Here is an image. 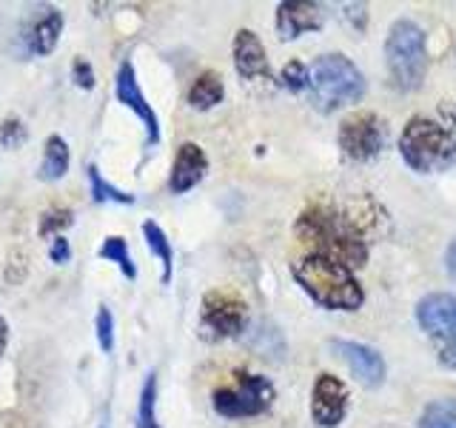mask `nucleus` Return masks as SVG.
Instances as JSON below:
<instances>
[{"mask_svg":"<svg viewBox=\"0 0 456 428\" xmlns=\"http://www.w3.org/2000/svg\"><path fill=\"white\" fill-rule=\"evenodd\" d=\"M417 323L422 332L442 342H456V294H428L417 306Z\"/></svg>","mask_w":456,"mask_h":428,"instance_id":"12","label":"nucleus"},{"mask_svg":"<svg viewBox=\"0 0 456 428\" xmlns=\"http://www.w3.org/2000/svg\"><path fill=\"white\" fill-rule=\"evenodd\" d=\"M154 403H157V374L149 371L146 383H142L140 391V406H137V428H160L154 417Z\"/></svg>","mask_w":456,"mask_h":428,"instance_id":"24","label":"nucleus"},{"mask_svg":"<svg viewBox=\"0 0 456 428\" xmlns=\"http://www.w3.org/2000/svg\"><path fill=\"white\" fill-rule=\"evenodd\" d=\"M365 95V78L346 54H322L311 69V100L320 111H337Z\"/></svg>","mask_w":456,"mask_h":428,"instance_id":"4","label":"nucleus"},{"mask_svg":"<svg viewBox=\"0 0 456 428\" xmlns=\"http://www.w3.org/2000/svg\"><path fill=\"white\" fill-rule=\"evenodd\" d=\"M348 411V385L334 374H317L311 391V417L320 428H337Z\"/></svg>","mask_w":456,"mask_h":428,"instance_id":"10","label":"nucleus"},{"mask_svg":"<svg viewBox=\"0 0 456 428\" xmlns=\"http://www.w3.org/2000/svg\"><path fill=\"white\" fill-rule=\"evenodd\" d=\"M208 171V157L206 152L197 146V143H183L175 154V163H171V175H168V189L171 194H185L191 192L194 185L206 177Z\"/></svg>","mask_w":456,"mask_h":428,"instance_id":"14","label":"nucleus"},{"mask_svg":"<svg viewBox=\"0 0 456 428\" xmlns=\"http://www.w3.org/2000/svg\"><path fill=\"white\" fill-rule=\"evenodd\" d=\"M274 397H277L274 383L268 377L251 374V371H234V383L220 385L214 391L211 403L220 417L237 420V417H256V414L268 411Z\"/></svg>","mask_w":456,"mask_h":428,"instance_id":"6","label":"nucleus"},{"mask_svg":"<svg viewBox=\"0 0 456 428\" xmlns=\"http://www.w3.org/2000/svg\"><path fill=\"white\" fill-rule=\"evenodd\" d=\"M28 132H26V123L20 118H14V114H9V118L0 123V146L4 149H18L20 143H26Z\"/></svg>","mask_w":456,"mask_h":428,"instance_id":"25","label":"nucleus"},{"mask_svg":"<svg viewBox=\"0 0 456 428\" xmlns=\"http://www.w3.org/2000/svg\"><path fill=\"white\" fill-rule=\"evenodd\" d=\"M86 177H89L92 200H94V203H123V206H132L134 203V194L118 189V185H111L103 175H100V169L94 163L86 166Z\"/></svg>","mask_w":456,"mask_h":428,"instance_id":"20","label":"nucleus"},{"mask_svg":"<svg viewBox=\"0 0 456 428\" xmlns=\"http://www.w3.org/2000/svg\"><path fill=\"white\" fill-rule=\"evenodd\" d=\"M49 260L54 263V266H66L69 260H71V246H69V240L61 235V237H54L52 243H49Z\"/></svg>","mask_w":456,"mask_h":428,"instance_id":"29","label":"nucleus"},{"mask_svg":"<svg viewBox=\"0 0 456 428\" xmlns=\"http://www.w3.org/2000/svg\"><path fill=\"white\" fill-rule=\"evenodd\" d=\"M403 160L422 175L456 166V135L431 118H411L399 135Z\"/></svg>","mask_w":456,"mask_h":428,"instance_id":"3","label":"nucleus"},{"mask_svg":"<svg viewBox=\"0 0 456 428\" xmlns=\"http://www.w3.org/2000/svg\"><path fill=\"white\" fill-rule=\"evenodd\" d=\"M18 266H23V268H26V257H23V260H20L18 254H12V266H9V268H18ZM20 275L26 277V271H20ZM20 275H12V271H6L9 283H20Z\"/></svg>","mask_w":456,"mask_h":428,"instance_id":"34","label":"nucleus"},{"mask_svg":"<svg viewBox=\"0 0 456 428\" xmlns=\"http://www.w3.org/2000/svg\"><path fill=\"white\" fill-rule=\"evenodd\" d=\"M71 163V152L69 143L61 135H49L46 143H43V157L37 166V180H61Z\"/></svg>","mask_w":456,"mask_h":428,"instance_id":"17","label":"nucleus"},{"mask_svg":"<svg viewBox=\"0 0 456 428\" xmlns=\"http://www.w3.org/2000/svg\"><path fill=\"white\" fill-rule=\"evenodd\" d=\"M103 260H109V263H114L120 271H123V277L126 280H137V266H134V260H132V251H128V243H126V237H120V235H109L106 240H103V246H100V251H97Z\"/></svg>","mask_w":456,"mask_h":428,"instance_id":"21","label":"nucleus"},{"mask_svg":"<svg viewBox=\"0 0 456 428\" xmlns=\"http://www.w3.org/2000/svg\"><path fill=\"white\" fill-rule=\"evenodd\" d=\"M291 271H294V280L325 309L356 311L362 306L365 294H362V285L356 283L354 271L348 266L331 260V257L308 254L303 260H297Z\"/></svg>","mask_w":456,"mask_h":428,"instance_id":"2","label":"nucleus"},{"mask_svg":"<svg viewBox=\"0 0 456 428\" xmlns=\"http://www.w3.org/2000/svg\"><path fill=\"white\" fill-rule=\"evenodd\" d=\"M71 80H75V86L77 89H83V92H89V89H94V69H92V63L89 61H83V57H77L75 63H71Z\"/></svg>","mask_w":456,"mask_h":428,"instance_id":"28","label":"nucleus"},{"mask_svg":"<svg viewBox=\"0 0 456 428\" xmlns=\"http://www.w3.org/2000/svg\"><path fill=\"white\" fill-rule=\"evenodd\" d=\"M331 351L339 357L342 363H348V368L354 371V377L360 380L362 385H370L377 389L385 380V360L377 349L362 346V342H354V340H331L328 342Z\"/></svg>","mask_w":456,"mask_h":428,"instance_id":"11","label":"nucleus"},{"mask_svg":"<svg viewBox=\"0 0 456 428\" xmlns=\"http://www.w3.org/2000/svg\"><path fill=\"white\" fill-rule=\"evenodd\" d=\"M75 226V211L66 209V206H52L40 214V223H37V237H61L63 228Z\"/></svg>","mask_w":456,"mask_h":428,"instance_id":"22","label":"nucleus"},{"mask_svg":"<svg viewBox=\"0 0 456 428\" xmlns=\"http://www.w3.org/2000/svg\"><path fill=\"white\" fill-rule=\"evenodd\" d=\"M385 146V128L377 114L356 111L339 126V149L346 152L351 160H370Z\"/></svg>","mask_w":456,"mask_h":428,"instance_id":"8","label":"nucleus"},{"mask_svg":"<svg viewBox=\"0 0 456 428\" xmlns=\"http://www.w3.org/2000/svg\"><path fill=\"white\" fill-rule=\"evenodd\" d=\"M0 428H32V425H28L23 417H20V414H4V417H0Z\"/></svg>","mask_w":456,"mask_h":428,"instance_id":"31","label":"nucleus"},{"mask_svg":"<svg viewBox=\"0 0 456 428\" xmlns=\"http://www.w3.org/2000/svg\"><path fill=\"white\" fill-rule=\"evenodd\" d=\"M419 428H456V399H436L419 417Z\"/></svg>","mask_w":456,"mask_h":428,"instance_id":"23","label":"nucleus"},{"mask_svg":"<svg viewBox=\"0 0 456 428\" xmlns=\"http://www.w3.org/2000/svg\"><path fill=\"white\" fill-rule=\"evenodd\" d=\"M282 86L291 92H303V89H311V75L308 69L303 66V61H291L289 66L282 69Z\"/></svg>","mask_w":456,"mask_h":428,"instance_id":"27","label":"nucleus"},{"mask_svg":"<svg viewBox=\"0 0 456 428\" xmlns=\"http://www.w3.org/2000/svg\"><path fill=\"white\" fill-rule=\"evenodd\" d=\"M445 268H448L451 280L456 283V237H453V243L448 246V254H445Z\"/></svg>","mask_w":456,"mask_h":428,"instance_id":"32","label":"nucleus"},{"mask_svg":"<svg viewBox=\"0 0 456 428\" xmlns=\"http://www.w3.org/2000/svg\"><path fill=\"white\" fill-rule=\"evenodd\" d=\"M385 63H388L391 83L399 92H417L428 71L422 26L413 21H396L388 32V40H385Z\"/></svg>","mask_w":456,"mask_h":428,"instance_id":"5","label":"nucleus"},{"mask_svg":"<svg viewBox=\"0 0 456 428\" xmlns=\"http://www.w3.org/2000/svg\"><path fill=\"white\" fill-rule=\"evenodd\" d=\"M223 95H225V86H223V78L217 71H203L189 89V106L197 109V111H208L217 103H223Z\"/></svg>","mask_w":456,"mask_h":428,"instance_id":"18","label":"nucleus"},{"mask_svg":"<svg viewBox=\"0 0 456 428\" xmlns=\"http://www.w3.org/2000/svg\"><path fill=\"white\" fill-rule=\"evenodd\" d=\"M114 97H118V103H123L126 109H132L137 114V120L146 126V143L149 146H157V143H160V120H157L154 109L149 106L146 95H142L137 83V71L128 61H123L118 75H114Z\"/></svg>","mask_w":456,"mask_h":428,"instance_id":"9","label":"nucleus"},{"mask_svg":"<svg viewBox=\"0 0 456 428\" xmlns=\"http://www.w3.org/2000/svg\"><path fill=\"white\" fill-rule=\"evenodd\" d=\"M297 237L311 249V254L356 268L368 260V246L356 226L342 211L331 206H308L297 220Z\"/></svg>","mask_w":456,"mask_h":428,"instance_id":"1","label":"nucleus"},{"mask_svg":"<svg viewBox=\"0 0 456 428\" xmlns=\"http://www.w3.org/2000/svg\"><path fill=\"white\" fill-rule=\"evenodd\" d=\"M325 26V12L311 0H289L277 6V32L282 40H294L299 35L320 32Z\"/></svg>","mask_w":456,"mask_h":428,"instance_id":"13","label":"nucleus"},{"mask_svg":"<svg viewBox=\"0 0 456 428\" xmlns=\"http://www.w3.org/2000/svg\"><path fill=\"white\" fill-rule=\"evenodd\" d=\"M142 237H146V246L151 249V254L160 260V266H163L160 280H163V285H168L171 283V266H175V251H171V243H168L166 232L154 220H146L142 223Z\"/></svg>","mask_w":456,"mask_h":428,"instance_id":"19","label":"nucleus"},{"mask_svg":"<svg viewBox=\"0 0 456 428\" xmlns=\"http://www.w3.org/2000/svg\"><path fill=\"white\" fill-rule=\"evenodd\" d=\"M94 328H97V342L100 349H103L106 354L114 349V317L109 306H97V317H94Z\"/></svg>","mask_w":456,"mask_h":428,"instance_id":"26","label":"nucleus"},{"mask_svg":"<svg viewBox=\"0 0 456 428\" xmlns=\"http://www.w3.org/2000/svg\"><path fill=\"white\" fill-rule=\"evenodd\" d=\"M439 363L456 371V342H442V349H439Z\"/></svg>","mask_w":456,"mask_h":428,"instance_id":"30","label":"nucleus"},{"mask_svg":"<svg viewBox=\"0 0 456 428\" xmlns=\"http://www.w3.org/2000/svg\"><path fill=\"white\" fill-rule=\"evenodd\" d=\"M234 63H237L240 78H246V80L271 78L265 46L251 29H240V32L234 35Z\"/></svg>","mask_w":456,"mask_h":428,"instance_id":"15","label":"nucleus"},{"mask_svg":"<svg viewBox=\"0 0 456 428\" xmlns=\"http://www.w3.org/2000/svg\"><path fill=\"white\" fill-rule=\"evenodd\" d=\"M246 320H248V306L240 294L214 289L203 297L200 323H203V328L214 340L237 337L242 328H246Z\"/></svg>","mask_w":456,"mask_h":428,"instance_id":"7","label":"nucleus"},{"mask_svg":"<svg viewBox=\"0 0 456 428\" xmlns=\"http://www.w3.org/2000/svg\"><path fill=\"white\" fill-rule=\"evenodd\" d=\"M100 428H106V425H100Z\"/></svg>","mask_w":456,"mask_h":428,"instance_id":"35","label":"nucleus"},{"mask_svg":"<svg viewBox=\"0 0 456 428\" xmlns=\"http://www.w3.org/2000/svg\"><path fill=\"white\" fill-rule=\"evenodd\" d=\"M9 349V320L4 317V311H0V357L6 354Z\"/></svg>","mask_w":456,"mask_h":428,"instance_id":"33","label":"nucleus"},{"mask_svg":"<svg viewBox=\"0 0 456 428\" xmlns=\"http://www.w3.org/2000/svg\"><path fill=\"white\" fill-rule=\"evenodd\" d=\"M63 35V12L49 6L28 29V52L37 57H49L57 49V40Z\"/></svg>","mask_w":456,"mask_h":428,"instance_id":"16","label":"nucleus"}]
</instances>
